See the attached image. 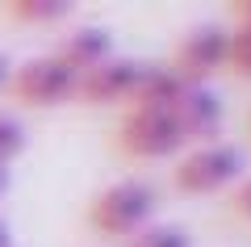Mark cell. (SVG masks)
<instances>
[{
    "mask_svg": "<svg viewBox=\"0 0 251 247\" xmlns=\"http://www.w3.org/2000/svg\"><path fill=\"white\" fill-rule=\"evenodd\" d=\"M155 205H159V197H155V189L147 185V180L126 176V180H113V185L100 189L88 201V214H84V218H88V226L97 230V235H105V239H130L143 226H151Z\"/></svg>",
    "mask_w": 251,
    "mask_h": 247,
    "instance_id": "6da1fadb",
    "label": "cell"
},
{
    "mask_svg": "<svg viewBox=\"0 0 251 247\" xmlns=\"http://www.w3.org/2000/svg\"><path fill=\"white\" fill-rule=\"evenodd\" d=\"M243 176V151L230 147V142L214 138V142H197L176 155V168H172V180H176L180 193H222L234 180Z\"/></svg>",
    "mask_w": 251,
    "mask_h": 247,
    "instance_id": "7a4b0ae2",
    "label": "cell"
},
{
    "mask_svg": "<svg viewBox=\"0 0 251 247\" xmlns=\"http://www.w3.org/2000/svg\"><path fill=\"white\" fill-rule=\"evenodd\" d=\"M75 88H80V76H75L59 55L25 59L21 67H13V76H9V92L29 109L67 105V101H75Z\"/></svg>",
    "mask_w": 251,
    "mask_h": 247,
    "instance_id": "3957f363",
    "label": "cell"
},
{
    "mask_svg": "<svg viewBox=\"0 0 251 247\" xmlns=\"http://www.w3.org/2000/svg\"><path fill=\"white\" fill-rule=\"evenodd\" d=\"M117 147L130 159H172L184 151V134L172 109H126L117 126Z\"/></svg>",
    "mask_w": 251,
    "mask_h": 247,
    "instance_id": "277c9868",
    "label": "cell"
},
{
    "mask_svg": "<svg viewBox=\"0 0 251 247\" xmlns=\"http://www.w3.org/2000/svg\"><path fill=\"white\" fill-rule=\"evenodd\" d=\"M226 46H230V29H226V26H214V21L193 26V29L176 42L168 67L184 80L188 88L209 84L218 71H226Z\"/></svg>",
    "mask_w": 251,
    "mask_h": 247,
    "instance_id": "5b68a950",
    "label": "cell"
},
{
    "mask_svg": "<svg viewBox=\"0 0 251 247\" xmlns=\"http://www.w3.org/2000/svg\"><path fill=\"white\" fill-rule=\"evenodd\" d=\"M138 71H143V63L113 55V59H105L100 67H92V71L80 76L75 101H84V105H130L134 84H138Z\"/></svg>",
    "mask_w": 251,
    "mask_h": 247,
    "instance_id": "8992f818",
    "label": "cell"
},
{
    "mask_svg": "<svg viewBox=\"0 0 251 247\" xmlns=\"http://www.w3.org/2000/svg\"><path fill=\"white\" fill-rule=\"evenodd\" d=\"M172 117H176L184 142H214L222 134V122H226V105L209 84H197V88H184L180 101L172 105Z\"/></svg>",
    "mask_w": 251,
    "mask_h": 247,
    "instance_id": "52a82bcc",
    "label": "cell"
},
{
    "mask_svg": "<svg viewBox=\"0 0 251 247\" xmlns=\"http://www.w3.org/2000/svg\"><path fill=\"white\" fill-rule=\"evenodd\" d=\"M50 55H59L75 76H84V71L100 67L105 59H113V34L105 26H75L59 38V46Z\"/></svg>",
    "mask_w": 251,
    "mask_h": 247,
    "instance_id": "ba28073f",
    "label": "cell"
},
{
    "mask_svg": "<svg viewBox=\"0 0 251 247\" xmlns=\"http://www.w3.org/2000/svg\"><path fill=\"white\" fill-rule=\"evenodd\" d=\"M184 88L188 84L168 67V63H143L134 97H130V109H172Z\"/></svg>",
    "mask_w": 251,
    "mask_h": 247,
    "instance_id": "9c48e42d",
    "label": "cell"
},
{
    "mask_svg": "<svg viewBox=\"0 0 251 247\" xmlns=\"http://www.w3.org/2000/svg\"><path fill=\"white\" fill-rule=\"evenodd\" d=\"M4 13L25 26H59L72 17V0H9Z\"/></svg>",
    "mask_w": 251,
    "mask_h": 247,
    "instance_id": "30bf717a",
    "label": "cell"
},
{
    "mask_svg": "<svg viewBox=\"0 0 251 247\" xmlns=\"http://www.w3.org/2000/svg\"><path fill=\"white\" fill-rule=\"evenodd\" d=\"M126 247H193V235L184 226H172V222H151L126 239Z\"/></svg>",
    "mask_w": 251,
    "mask_h": 247,
    "instance_id": "8fae6325",
    "label": "cell"
},
{
    "mask_svg": "<svg viewBox=\"0 0 251 247\" xmlns=\"http://www.w3.org/2000/svg\"><path fill=\"white\" fill-rule=\"evenodd\" d=\"M226 71L251 80V26L230 29V46H226Z\"/></svg>",
    "mask_w": 251,
    "mask_h": 247,
    "instance_id": "7c38bea8",
    "label": "cell"
},
{
    "mask_svg": "<svg viewBox=\"0 0 251 247\" xmlns=\"http://www.w3.org/2000/svg\"><path fill=\"white\" fill-rule=\"evenodd\" d=\"M21 151H25V126L13 113H0V168H9Z\"/></svg>",
    "mask_w": 251,
    "mask_h": 247,
    "instance_id": "4fadbf2b",
    "label": "cell"
},
{
    "mask_svg": "<svg viewBox=\"0 0 251 247\" xmlns=\"http://www.w3.org/2000/svg\"><path fill=\"white\" fill-rule=\"evenodd\" d=\"M230 210L239 214L243 222H251V176H247V180H243V185L230 193Z\"/></svg>",
    "mask_w": 251,
    "mask_h": 247,
    "instance_id": "5bb4252c",
    "label": "cell"
},
{
    "mask_svg": "<svg viewBox=\"0 0 251 247\" xmlns=\"http://www.w3.org/2000/svg\"><path fill=\"white\" fill-rule=\"evenodd\" d=\"M9 76H13V67H9V59H4V55H0V92L9 88Z\"/></svg>",
    "mask_w": 251,
    "mask_h": 247,
    "instance_id": "9a60e30c",
    "label": "cell"
},
{
    "mask_svg": "<svg viewBox=\"0 0 251 247\" xmlns=\"http://www.w3.org/2000/svg\"><path fill=\"white\" fill-rule=\"evenodd\" d=\"M234 17H239V26H251V4H239V13H234Z\"/></svg>",
    "mask_w": 251,
    "mask_h": 247,
    "instance_id": "2e32d148",
    "label": "cell"
},
{
    "mask_svg": "<svg viewBox=\"0 0 251 247\" xmlns=\"http://www.w3.org/2000/svg\"><path fill=\"white\" fill-rule=\"evenodd\" d=\"M0 247H13V235H9V226L0 222Z\"/></svg>",
    "mask_w": 251,
    "mask_h": 247,
    "instance_id": "e0dca14e",
    "label": "cell"
},
{
    "mask_svg": "<svg viewBox=\"0 0 251 247\" xmlns=\"http://www.w3.org/2000/svg\"><path fill=\"white\" fill-rule=\"evenodd\" d=\"M4 189H9V168H0V197H4Z\"/></svg>",
    "mask_w": 251,
    "mask_h": 247,
    "instance_id": "ac0fdd59",
    "label": "cell"
}]
</instances>
